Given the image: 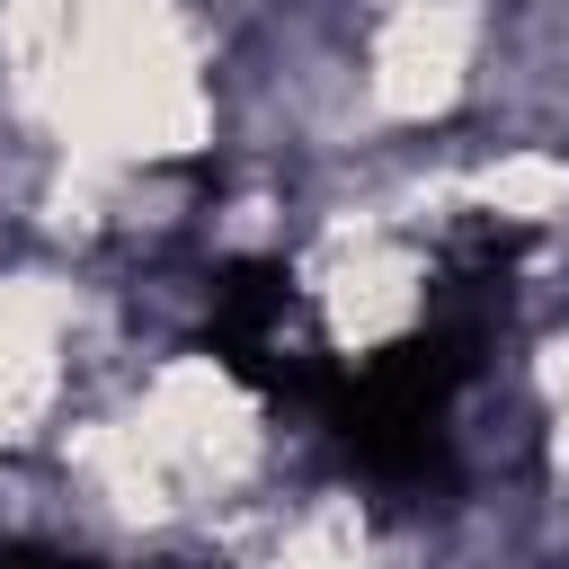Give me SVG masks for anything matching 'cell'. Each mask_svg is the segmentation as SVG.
Wrapping results in <instances>:
<instances>
[{"mask_svg":"<svg viewBox=\"0 0 569 569\" xmlns=\"http://www.w3.org/2000/svg\"><path fill=\"white\" fill-rule=\"evenodd\" d=\"M89 160H142V151H187L204 133V89H196V44L169 0H80V44L71 71L44 107Z\"/></svg>","mask_w":569,"mask_h":569,"instance_id":"cell-1","label":"cell"},{"mask_svg":"<svg viewBox=\"0 0 569 569\" xmlns=\"http://www.w3.org/2000/svg\"><path fill=\"white\" fill-rule=\"evenodd\" d=\"M133 427L151 436L169 480H240L249 453H258V418L213 365H169L151 382V400L133 409Z\"/></svg>","mask_w":569,"mask_h":569,"instance_id":"cell-2","label":"cell"},{"mask_svg":"<svg viewBox=\"0 0 569 569\" xmlns=\"http://www.w3.org/2000/svg\"><path fill=\"white\" fill-rule=\"evenodd\" d=\"M471 0H400L373 36V107L382 116H445L471 71Z\"/></svg>","mask_w":569,"mask_h":569,"instance_id":"cell-3","label":"cell"},{"mask_svg":"<svg viewBox=\"0 0 569 569\" xmlns=\"http://www.w3.org/2000/svg\"><path fill=\"white\" fill-rule=\"evenodd\" d=\"M53 338H62V293L18 276L0 284V445L27 436L53 400Z\"/></svg>","mask_w":569,"mask_h":569,"instance_id":"cell-4","label":"cell"},{"mask_svg":"<svg viewBox=\"0 0 569 569\" xmlns=\"http://www.w3.org/2000/svg\"><path fill=\"white\" fill-rule=\"evenodd\" d=\"M409 311H418V284H409V258H400V249H356V258L329 276V320H338L347 347L391 338Z\"/></svg>","mask_w":569,"mask_h":569,"instance_id":"cell-5","label":"cell"},{"mask_svg":"<svg viewBox=\"0 0 569 569\" xmlns=\"http://www.w3.org/2000/svg\"><path fill=\"white\" fill-rule=\"evenodd\" d=\"M276 569H365V525H356V507H347V498L311 507V516L276 542Z\"/></svg>","mask_w":569,"mask_h":569,"instance_id":"cell-6","label":"cell"},{"mask_svg":"<svg viewBox=\"0 0 569 569\" xmlns=\"http://www.w3.org/2000/svg\"><path fill=\"white\" fill-rule=\"evenodd\" d=\"M480 204H498V213H516V222H551V213L569 204V169H560V160H542V151L498 160V169L480 178Z\"/></svg>","mask_w":569,"mask_h":569,"instance_id":"cell-7","label":"cell"},{"mask_svg":"<svg viewBox=\"0 0 569 569\" xmlns=\"http://www.w3.org/2000/svg\"><path fill=\"white\" fill-rule=\"evenodd\" d=\"M542 391H551V409H560V471H569V338L542 347Z\"/></svg>","mask_w":569,"mask_h":569,"instance_id":"cell-8","label":"cell"}]
</instances>
